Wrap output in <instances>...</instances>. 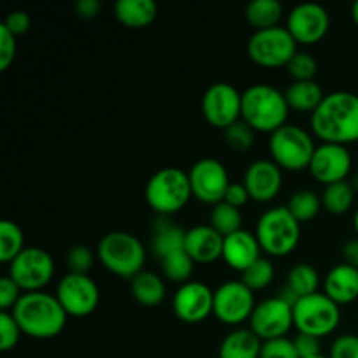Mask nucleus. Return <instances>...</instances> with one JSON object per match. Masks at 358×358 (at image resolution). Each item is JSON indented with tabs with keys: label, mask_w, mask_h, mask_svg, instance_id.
Listing matches in <instances>:
<instances>
[{
	"label": "nucleus",
	"mask_w": 358,
	"mask_h": 358,
	"mask_svg": "<svg viewBox=\"0 0 358 358\" xmlns=\"http://www.w3.org/2000/svg\"><path fill=\"white\" fill-rule=\"evenodd\" d=\"M311 129L324 143L348 145L358 142V94L350 91L325 94L311 114Z\"/></svg>",
	"instance_id": "nucleus-1"
},
{
	"label": "nucleus",
	"mask_w": 358,
	"mask_h": 358,
	"mask_svg": "<svg viewBox=\"0 0 358 358\" xmlns=\"http://www.w3.org/2000/svg\"><path fill=\"white\" fill-rule=\"evenodd\" d=\"M10 313L23 334L34 339L56 338L62 334L69 318L56 294H48L44 290L24 292Z\"/></svg>",
	"instance_id": "nucleus-2"
},
{
	"label": "nucleus",
	"mask_w": 358,
	"mask_h": 358,
	"mask_svg": "<svg viewBox=\"0 0 358 358\" xmlns=\"http://www.w3.org/2000/svg\"><path fill=\"white\" fill-rule=\"evenodd\" d=\"M289 110L285 93L271 84H252L241 93V119L259 133L271 135L285 126Z\"/></svg>",
	"instance_id": "nucleus-3"
},
{
	"label": "nucleus",
	"mask_w": 358,
	"mask_h": 358,
	"mask_svg": "<svg viewBox=\"0 0 358 358\" xmlns=\"http://www.w3.org/2000/svg\"><path fill=\"white\" fill-rule=\"evenodd\" d=\"M101 266L119 278L131 280L143 271L147 252L142 241L126 231H110L98 241Z\"/></svg>",
	"instance_id": "nucleus-4"
},
{
	"label": "nucleus",
	"mask_w": 358,
	"mask_h": 358,
	"mask_svg": "<svg viewBox=\"0 0 358 358\" xmlns=\"http://www.w3.org/2000/svg\"><path fill=\"white\" fill-rule=\"evenodd\" d=\"M255 236L262 252L271 257H287L299 245L301 222L287 206H273L259 217Z\"/></svg>",
	"instance_id": "nucleus-5"
},
{
	"label": "nucleus",
	"mask_w": 358,
	"mask_h": 358,
	"mask_svg": "<svg viewBox=\"0 0 358 358\" xmlns=\"http://www.w3.org/2000/svg\"><path fill=\"white\" fill-rule=\"evenodd\" d=\"M192 196L189 173L177 166L157 170L145 184V201L159 217L180 212Z\"/></svg>",
	"instance_id": "nucleus-6"
},
{
	"label": "nucleus",
	"mask_w": 358,
	"mask_h": 358,
	"mask_svg": "<svg viewBox=\"0 0 358 358\" xmlns=\"http://www.w3.org/2000/svg\"><path fill=\"white\" fill-rule=\"evenodd\" d=\"M315 145L313 136L297 124H285L269 136L271 159L282 170L303 171L310 168Z\"/></svg>",
	"instance_id": "nucleus-7"
},
{
	"label": "nucleus",
	"mask_w": 358,
	"mask_h": 358,
	"mask_svg": "<svg viewBox=\"0 0 358 358\" xmlns=\"http://www.w3.org/2000/svg\"><path fill=\"white\" fill-rule=\"evenodd\" d=\"M341 308L324 292L301 297L294 304V327L301 334L325 338L339 327Z\"/></svg>",
	"instance_id": "nucleus-8"
},
{
	"label": "nucleus",
	"mask_w": 358,
	"mask_h": 358,
	"mask_svg": "<svg viewBox=\"0 0 358 358\" xmlns=\"http://www.w3.org/2000/svg\"><path fill=\"white\" fill-rule=\"evenodd\" d=\"M297 52L296 38L290 35L287 27L255 30L247 42V55L255 65L264 69L287 66Z\"/></svg>",
	"instance_id": "nucleus-9"
},
{
	"label": "nucleus",
	"mask_w": 358,
	"mask_h": 358,
	"mask_svg": "<svg viewBox=\"0 0 358 358\" xmlns=\"http://www.w3.org/2000/svg\"><path fill=\"white\" fill-rule=\"evenodd\" d=\"M7 275L23 292H38L48 287L55 276V262L44 248L27 247L13 262H9Z\"/></svg>",
	"instance_id": "nucleus-10"
},
{
	"label": "nucleus",
	"mask_w": 358,
	"mask_h": 358,
	"mask_svg": "<svg viewBox=\"0 0 358 358\" xmlns=\"http://www.w3.org/2000/svg\"><path fill=\"white\" fill-rule=\"evenodd\" d=\"M255 306L254 292L241 280H231L213 290V315L224 325L236 327L248 322Z\"/></svg>",
	"instance_id": "nucleus-11"
},
{
	"label": "nucleus",
	"mask_w": 358,
	"mask_h": 358,
	"mask_svg": "<svg viewBox=\"0 0 358 358\" xmlns=\"http://www.w3.org/2000/svg\"><path fill=\"white\" fill-rule=\"evenodd\" d=\"M56 297L69 317L83 318L98 308L100 289L90 275L66 273L56 287Z\"/></svg>",
	"instance_id": "nucleus-12"
},
{
	"label": "nucleus",
	"mask_w": 358,
	"mask_h": 358,
	"mask_svg": "<svg viewBox=\"0 0 358 358\" xmlns=\"http://www.w3.org/2000/svg\"><path fill=\"white\" fill-rule=\"evenodd\" d=\"M201 112L213 128H229L241 119V91L231 83L212 84L201 98Z\"/></svg>",
	"instance_id": "nucleus-13"
},
{
	"label": "nucleus",
	"mask_w": 358,
	"mask_h": 358,
	"mask_svg": "<svg viewBox=\"0 0 358 358\" xmlns=\"http://www.w3.org/2000/svg\"><path fill=\"white\" fill-rule=\"evenodd\" d=\"M192 196L206 205H217L224 201L227 187H229V173L219 159L203 157L196 161L189 170Z\"/></svg>",
	"instance_id": "nucleus-14"
},
{
	"label": "nucleus",
	"mask_w": 358,
	"mask_h": 358,
	"mask_svg": "<svg viewBox=\"0 0 358 358\" xmlns=\"http://www.w3.org/2000/svg\"><path fill=\"white\" fill-rule=\"evenodd\" d=\"M248 324L262 341L285 338L294 327V306L278 296L269 297L257 303Z\"/></svg>",
	"instance_id": "nucleus-15"
},
{
	"label": "nucleus",
	"mask_w": 358,
	"mask_h": 358,
	"mask_svg": "<svg viewBox=\"0 0 358 358\" xmlns=\"http://www.w3.org/2000/svg\"><path fill=\"white\" fill-rule=\"evenodd\" d=\"M287 30L290 31L297 44L313 45L327 35L331 28V16L320 3H297L287 14Z\"/></svg>",
	"instance_id": "nucleus-16"
},
{
	"label": "nucleus",
	"mask_w": 358,
	"mask_h": 358,
	"mask_svg": "<svg viewBox=\"0 0 358 358\" xmlns=\"http://www.w3.org/2000/svg\"><path fill=\"white\" fill-rule=\"evenodd\" d=\"M175 317L184 324H201L213 315V290L203 282H187L177 289L171 301Z\"/></svg>",
	"instance_id": "nucleus-17"
},
{
	"label": "nucleus",
	"mask_w": 358,
	"mask_h": 358,
	"mask_svg": "<svg viewBox=\"0 0 358 358\" xmlns=\"http://www.w3.org/2000/svg\"><path fill=\"white\" fill-rule=\"evenodd\" d=\"M352 154L348 147L338 143H324L315 149L310 163V173L317 182L324 185L336 184L346 180L352 171Z\"/></svg>",
	"instance_id": "nucleus-18"
},
{
	"label": "nucleus",
	"mask_w": 358,
	"mask_h": 358,
	"mask_svg": "<svg viewBox=\"0 0 358 358\" xmlns=\"http://www.w3.org/2000/svg\"><path fill=\"white\" fill-rule=\"evenodd\" d=\"M243 184L250 199L269 203L282 191L283 170L273 159H257L248 164L243 175Z\"/></svg>",
	"instance_id": "nucleus-19"
},
{
	"label": "nucleus",
	"mask_w": 358,
	"mask_h": 358,
	"mask_svg": "<svg viewBox=\"0 0 358 358\" xmlns=\"http://www.w3.org/2000/svg\"><path fill=\"white\" fill-rule=\"evenodd\" d=\"M261 252L262 248L257 236L247 229H240L224 238L222 259L234 271L243 273L245 269L250 268L261 259Z\"/></svg>",
	"instance_id": "nucleus-20"
},
{
	"label": "nucleus",
	"mask_w": 358,
	"mask_h": 358,
	"mask_svg": "<svg viewBox=\"0 0 358 358\" xmlns=\"http://www.w3.org/2000/svg\"><path fill=\"white\" fill-rule=\"evenodd\" d=\"M224 236L210 224L196 226L185 234V252L196 264H210L222 257Z\"/></svg>",
	"instance_id": "nucleus-21"
},
{
	"label": "nucleus",
	"mask_w": 358,
	"mask_h": 358,
	"mask_svg": "<svg viewBox=\"0 0 358 358\" xmlns=\"http://www.w3.org/2000/svg\"><path fill=\"white\" fill-rule=\"evenodd\" d=\"M324 294L336 304H352L358 299V268L341 264L329 269L324 278Z\"/></svg>",
	"instance_id": "nucleus-22"
},
{
	"label": "nucleus",
	"mask_w": 358,
	"mask_h": 358,
	"mask_svg": "<svg viewBox=\"0 0 358 358\" xmlns=\"http://www.w3.org/2000/svg\"><path fill=\"white\" fill-rule=\"evenodd\" d=\"M262 343L250 327H238L222 339L219 358H261Z\"/></svg>",
	"instance_id": "nucleus-23"
},
{
	"label": "nucleus",
	"mask_w": 358,
	"mask_h": 358,
	"mask_svg": "<svg viewBox=\"0 0 358 358\" xmlns=\"http://www.w3.org/2000/svg\"><path fill=\"white\" fill-rule=\"evenodd\" d=\"M129 289H131L133 299L145 308L159 306L166 297V285H164L163 276L145 271V269L129 280Z\"/></svg>",
	"instance_id": "nucleus-24"
},
{
	"label": "nucleus",
	"mask_w": 358,
	"mask_h": 358,
	"mask_svg": "<svg viewBox=\"0 0 358 358\" xmlns=\"http://www.w3.org/2000/svg\"><path fill=\"white\" fill-rule=\"evenodd\" d=\"M114 13L124 27L145 28L157 17V3L154 0H117Z\"/></svg>",
	"instance_id": "nucleus-25"
},
{
	"label": "nucleus",
	"mask_w": 358,
	"mask_h": 358,
	"mask_svg": "<svg viewBox=\"0 0 358 358\" xmlns=\"http://www.w3.org/2000/svg\"><path fill=\"white\" fill-rule=\"evenodd\" d=\"M185 234H187V231L171 224L168 217H159V222L154 227L152 241H150V248H152L154 255L159 261H163L168 255L184 250Z\"/></svg>",
	"instance_id": "nucleus-26"
},
{
	"label": "nucleus",
	"mask_w": 358,
	"mask_h": 358,
	"mask_svg": "<svg viewBox=\"0 0 358 358\" xmlns=\"http://www.w3.org/2000/svg\"><path fill=\"white\" fill-rule=\"evenodd\" d=\"M285 98L289 107L294 110L313 114L325 98V94L317 80H296L287 87Z\"/></svg>",
	"instance_id": "nucleus-27"
},
{
	"label": "nucleus",
	"mask_w": 358,
	"mask_h": 358,
	"mask_svg": "<svg viewBox=\"0 0 358 358\" xmlns=\"http://www.w3.org/2000/svg\"><path fill=\"white\" fill-rule=\"evenodd\" d=\"M245 17L255 30L280 27V21L283 17V6L278 0H254L245 9Z\"/></svg>",
	"instance_id": "nucleus-28"
},
{
	"label": "nucleus",
	"mask_w": 358,
	"mask_h": 358,
	"mask_svg": "<svg viewBox=\"0 0 358 358\" xmlns=\"http://www.w3.org/2000/svg\"><path fill=\"white\" fill-rule=\"evenodd\" d=\"M355 191L348 180L336 182V184L325 185L322 192V206L331 215H345L352 210L355 203Z\"/></svg>",
	"instance_id": "nucleus-29"
},
{
	"label": "nucleus",
	"mask_w": 358,
	"mask_h": 358,
	"mask_svg": "<svg viewBox=\"0 0 358 358\" xmlns=\"http://www.w3.org/2000/svg\"><path fill=\"white\" fill-rule=\"evenodd\" d=\"M285 287L296 294L297 299L308 297L311 296V294L318 292V287H320V275H318L317 269L311 264H308V262H297L296 266L290 268L289 275H287Z\"/></svg>",
	"instance_id": "nucleus-30"
},
{
	"label": "nucleus",
	"mask_w": 358,
	"mask_h": 358,
	"mask_svg": "<svg viewBox=\"0 0 358 358\" xmlns=\"http://www.w3.org/2000/svg\"><path fill=\"white\" fill-rule=\"evenodd\" d=\"M210 226H212L217 233L222 234L224 238L236 233V231L243 229V227H241L243 226L241 210L226 201L217 203V205H213L212 210H210Z\"/></svg>",
	"instance_id": "nucleus-31"
},
{
	"label": "nucleus",
	"mask_w": 358,
	"mask_h": 358,
	"mask_svg": "<svg viewBox=\"0 0 358 358\" xmlns=\"http://www.w3.org/2000/svg\"><path fill=\"white\" fill-rule=\"evenodd\" d=\"M285 206L299 222H310L320 213L322 198L311 189H301L290 196Z\"/></svg>",
	"instance_id": "nucleus-32"
},
{
	"label": "nucleus",
	"mask_w": 358,
	"mask_h": 358,
	"mask_svg": "<svg viewBox=\"0 0 358 358\" xmlns=\"http://www.w3.org/2000/svg\"><path fill=\"white\" fill-rule=\"evenodd\" d=\"M24 234L14 220L0 222V261L3 264L13 262L24 250Z\"/></svg>",
	"instance_id": "nucleus-33"
},
{
	"label": "nucleus",
	"mask_w": 358,
	"mask_h": 358,
	"mask_svg": "<svg viewBox=\"0 0 358 358\" xmlns=\"http://www.w3.org/2000/svg\"><path fill=\"white\" fill-rule=\"evenodd\" d=\"M194 264L191 255L184 250H178L175 254L168 255L161 261V269H163V276L173 283H184L191 282V276L194 273Z\"/></svg>",
	"instance_id": "nucleus-34"
},
{
	"label": "nucleus",
	"mask_w": 358,
	"mask_h": 358,
	"mask_svg": "<svg viewBox=\"0 0 358 358\" xmlns=\"http://www.w3.org/2000/svg\"><path fill=\"white\" fill-rule=\"evenodd\" d=\"M275 266L269 259L261 257L257 262L250 266L248 269H245L241 273V282L252 290V292H257V290H264L266 287H269L275 280Z\"/></svg>",
	"instance_id": "nucleus-35"
},
{
	"label": "nucleus",
	"mask_w": 358,
	"mask_h": 358,
	"mask_svg": "<svg viewBox=\"0 0 358 358\" xmlns=\"http://www.w3.org/2000/svg\"><path fill=\"white\" fill-rule=\"evenodd\" d=\"M224 138H226L229 149H233L234 152H247L255 143V129L243 119H240L229 128L224 129Z\"/></svg>",
	"instance_id": "nucleus-36"
},
{
	"label": "nucleus",
	"mask_w": 358,
	"mask_h": 358,
	"mask_svg": "<svg viewBox=\"0 0 358 358\" xmlns=\"http://www.w3.org/2000/svg\"><path fill=\"white\" fill-rule=\"evenodd\" d=\"M287 73L296 80H315V76H317L318 63L315 59L313 55L306 51H297L296 55L292 56L289 63H287Z\"/></svg>",
	"instance_id": "nucleus-37"
},
{
	"label": "nucleus",
	"mask_w": 358,
	"mask_h": 358,
	"mask_svg": "<svg viewBox=\"0 0 358 358\" xmlns=\"http://www.w3.org/2000/svg\"><path fill=\"white\" fill-rule=\"evenodd\" d=\"M94 264V254L86 245H73L66 252V268L69 273L76 275H87Z\"/></svg>",
	"instance_id": "nucleus-38"
},
{
	"label": "nucleus",
	"mask_w": 358,
	"mask_h": 358,
	"mask_svg": "<svg viewBox=\"0 0 358 358\" xmlns=\"http://www.w3.org/2000/svg\"><path fill=\"white\" fill-rule=\"evenodd\" d=\"M23 331L14 320L10 311H0V350L2 352H10L17 346Z\"/></svg>",
	"instance_id": "nucleus-39"
},
{
	"label": "nucleus",
	"mask_w": 358,
	"mask_h": 358,
	"mask_svg": "<svg viewBox=\"0 0 358 358\" xmlns=\"http://www.w3.org/2000/svg\"><path fill=\"white\" fill-rule=\"evenodd\" d=\"M261 358H299V353L292 339L280 338L262 343Z\"/></svg>",
	"instance_id": "nucleus-40"
},
{
	"label": "nucleus",
	"mask_w": 358,
	"mask_h": 358,
	"mask_svg": "<svg viewBox=\"0 0 358 358\" xmlns=\"http://www.w3.org/2000/svg\"><path fill=\"white\" fill-rule=\"evenodd\" d=\"M21 287L10 278L9 275H3L0 278V310L10 311L17 304V301L23 296Z\"/></svg>",
	"instance_id": "nucleus-41"
},
{
	"label": "nucleus",
	"mask_w": 358,
	"mask_h": 358,
	"mask_svg": "<svg viewBox=\"0 0 358 358\" xmlns=\"http://www.w3.org/2000/svg\"><path fill=\"white\" fill-rule=\"evenodd\" d=\"M16 35H13L3 24H0V72H6L16 58Z\"/></svg>",
	"instance_id": "nucleus-42"
},
{
	"label": "nucleus",
	"mask_w": 358,
	"mask_h": 358,
	"mask_svg": "<svg viewBox=\"0 0 358 358\" xmlns=\"http://www.w3.org/2000/svg\"><path fill=\"white\" fill-rule=\"evenodd\" d=\"M329 358H358V336L343 334L331 345Z\"/></svg>",
	"instance_id": "nucleus-43"
},
{
	"label": "nucleus",
	"mask_w": 358,
	"mask_h": 358,
	"mask_svg": "<svg viewBox=\"0 0 358 358\" xmlns=\"http://www.w3.org/2000/svg\"><path fill=\"white\" fill-rule=\"evenodd\" d=\"M2 24L10 31V34L20 37V35H24L30 30L31 17L27 10H13V13L7 14Z\"/></svg>",
	"instance_id": "nucleus-44"
},
{
	"label": "nucleus",
	"mask_w": 358,
	"mask_h": 358,
	"mask_svg": "<svg viewBox=\"0 0 358 358\" xmlns=\"http://www.w3.org/2000/svg\"><path fill=\"white\" fill-rule=\"evenodd\" d=\"M292 341H294V346H296L297 353H299V358H315L322 355V346H320V339L318 338L297 332V336L292 339Z\"/></svg>",
	"instance_id": "nucleus-45"
},
{
	"label": "nucleus",
	"mask_w": 358,
	"mask_h": 358,
	"mask_svg": "<svg viewBox=\"0 0 358 358\" xmlns=\"http://www.w3.org/2000/svg\"><path fill=\"white\" fill-rule=\"evenodd\" d=\"M248 199H250V194H248L243 182H241V184H238V182H231L229 187H227L226 191V196H224V201L236 206V208H241L243 205H247Z\"/></svg>",
	"instance_id": "nucleus-46"
},
{
	"label": "nucleus",
	"mask_w": 358,
	"mask_h": 358,
	"mask_svg": "<svg viewBox=\"0 0 358 358\" xmlns=\"http://www.w3.org/2000/svg\"><path fill=\"white\" fill-rule=\"evenodd\" d=\"M100 0H77L76 3V13L80 20H94L100 14Z\"/></svg>",
	"instance_id": "nucleus-47"
},
{
	"label": "nucleus",
	"mask_w": 358,
	"mask_h": 358,
	"mask_svg": "<svg viewBox=\"0 0 358 358\" xmlns=\"http://www.w3.org/2000/svg\"><path fill=\"white\" fill-rule=\"evenodd\" d=\"M343 261H345V264L358 268V238L348 240L343 245Z\"/></svg>",
	"instance_id": "nucleus-48"
},
{
	"label": "nucleus",
	"mask_w": 358,
	"mask_h": 358,
	"mask_svg": "<svg viewBox=\"0 0 358 358\" xmlns=\"http://www.w3.org/2000/svg\"><path fill=\"white\" fill-rule=\"evenodd\" d=\"M352 20H353V23L358 27V0L352 6Z\"/></svg>",
	"instance_id": "nucleus-49"
},
{
	"label": "nucleus",
	"mask_w": 358,
	"mask_h": 358,
	"mask_svg": "<svg viewBox=\"0 0 358 358\" xmlns=\"http://www.w3.org/2000/svg\"><path fill=\"white\" fill-rule=\"evenodd\" d=\"M350 184H352L353 191H355V194H358V171L355 175L352 177V180H350Z\"/></svg>",
	"instance_id": "nucleus-50"
},
{
	"label": "nucleus",
	"mask_w": 358,
	"mask_h": 358,
	"mask_svg": "<svg viewBox=\"0 0 358 358\" xmlns=\"http://www.w3.org/2000/svg\"><path fill=\"white\" fill-rule=\"evenodd\" d=\"M353 227H355V233L358 236V210L355 212V215H353Z\"/></svg>",
	"instance_id": "nucleus-51"
},
{
	"label": "nucleus",
	"mask_w": 358,
	"mask_h": 358,
	"mask_svg": "<svg viewBox=\"0 0 358 358\" xmlns=\"http://www.w3.org/2000/svg\"><path fill=\"white\" fill-rule=\"evenodd\" d=\"M315 358H329V357H325V355H318V357H315Z\"/></svg>",
	"instance_id": "nucleus-52"
}]
</instances>
